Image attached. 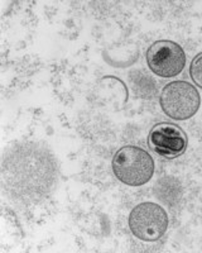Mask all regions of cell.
Here are the masks:
<instances>
[{"mask_svg": "<svg viewBox=\"0 0 202 253\" xmlns=\"http://www.w3.org/2000/svg\"><path fill=\"white\" fill-rule=\"evenodd\" d=\"M115 177L128 186L147 184L154 173V161L147 151L135 146L121 147L113 158Z\"/></svg>", "mask_w": 202, "mask_h": 253, "instance_id": "cell-1", "label": "cell"}, {"mask_svg": "<svg viewBox=\"0 0 202 253\" xmlns=\"http://www.w3.org/2000/svg\"><path fill=\"white\" fill-rule=\"evenodd\" d=\"M187 135L178 126L158 123L152 128L148 137L150 148L166 158H176L187 148Z\"/></svg>", "mask_w": 202, "mask_h": 253, "instance_id": "cell-5", "label": "cell"}, {"mask_svg": "<svg viewBox=\"0 0 202 253\" xmlns=\"http://www.w3.org/2000/svg\"><path fill=\"white\" fill-rule=\"evenodd\" d=\"M129 228L140 241L156 242L167 230L168 215L166 210L156 203H141L130 213Z\"/></svg>", "mask_w": 202, "mask_h": 253, "instance_id": "cell-3", "label": "cell"}, {"mask_svg": "<svg viewBox=\"0 0 202 253\" xmlns=\"http://www.w3.org/2000/svg\"><path fill=\"white\" fill-rule=\"evenodd\" d=\"M162 110L174 121L192 118L200 109L201 96L195 86L186 81H172L162 90Z\"/></svg>", "mask_w": 202, "mask_h": 253, "instance_id": "cell-2", "label": "cell"}, {"mask_svg": "<svg viewBox=\"0 0 202 253\" xmlns=\"http://www.w3.org/2000/svg\"><path fill=\"white\" fill-rule=\"evenodd\" d=\"M147 63L157 76L165 79L173 78L185 69V51L178 43L172 41H157L148 48Z\"/></svg>", "mask_w": 202, "mask_h": 253, "instance_id": "cell-4", "label": "cell"}, {"mask_svg": "<svg viewBox=\"0 0 202 253\" xmlns=\"http://www.w3.org/2000/svg\"><path fill=\"white\" fill-rule=\"evenodd\" d=\"M190 75L191 79L194 80V83L196 84L197 86H200L202 89V52L199 53L192 60V62H191Z\"/></svg>", "mask_w": 202, "mask_h": 253, "instance_id": "cell-6", "label": "cell"}]
</instances>
